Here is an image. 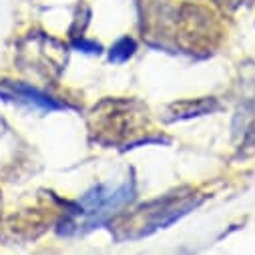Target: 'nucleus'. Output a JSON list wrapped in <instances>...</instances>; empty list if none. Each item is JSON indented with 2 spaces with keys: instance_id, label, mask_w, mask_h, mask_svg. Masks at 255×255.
<instances>
[{
  "instance_id": "f257e3e1",
  "label": "nucleus",
  "mask_w": 255,
  "mask_h": 255,
  "mask_svg": "<svg viewBox=\"0 0 255 255\" xmlns=\"http://www.w3.org/2000/svg\"><path fill=\"white\" fill-rule=\"evenodd\" d=\"M127 199H131L129 187H123L119 191H113V193H105L103 189H97L81 201V209L75 213H81V217L89 219V225H93L95 221L99 223L103 217H107L113 209L121 207Z\"/></svg>"
},
{
  "instance_id": "f03ea898",
  "label": "nucleus",
  "mask_w": 255,
  "mask_h": 255,
  "mask_svg": "<svg viewBox=\"0 0 255 255\" xmlns=\"http://www.w3.org/2000/svg\"><path fill=\"white\" fill-rule=\"evenodd\" d=\"M135 52V42L131 38H121L113 48H111V60L113 62H125Z\"/></svg>"
},
{
  "instance_id": "7ed1b4c3",
  "label": "nucleus",
  "mask_w": 255,
  "mask_h": 255,
  "mask_svg": "<svg viewBox=\"0 0 255 255\" xmlns=\"http://www.w3.org/2000/svg\"><path fill=\"white\" fill-rule=\"evenodd\" d=\"M233 4H239V0H235V2H233Z\"/></svg>"
}]
</instances>
